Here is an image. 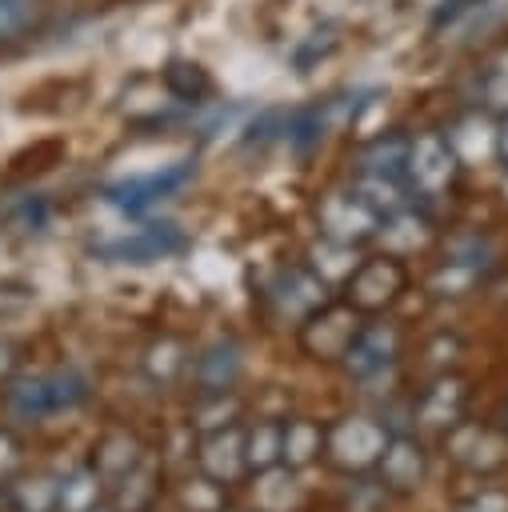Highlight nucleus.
<instances>
[{"label":"nucleus","instance_id":"nucleus-1","mask_svg":"<svg viewBox=\"0 0 508 512\" xmlns=\"http://www.w3.org/2000/svg\"><path fill=\"white\" fill-rule=\"evenodd\" d=\"M452 172H456V152H452V144H448L444 136L424 132V136L408 140V152H404V176L412 180L416 192H428V196H432V192L448 188Z\"/></svg>","mask_w":508,"mask_h":512},{"label":"nucleus","instance_id":"nucleus-2","mask_svg":"<svg viewBox=\"0 0 508 512\" xmlns=\"http://www.w3.org/2000/svg\"><path fill=\"white\" fill-rule=\"evenodd\" d=\"M320 224H324V232H328L332 240L348 244V240H360V236L372 232L376 212H372L360 196H332V200L320 208Z\"/></svg>","mask_w":508,"mask_h":512},{"label":"nucleus","instance_id":"nucleus-3","mask_svg":"<svg viewBox=\"0 0 508 512\" xmlns=\"http://www.w3.org/2000/svg\"><path fill=\"white\" fill-rule=\"evenodd\" d=\"M400 284H404V272H400L396 260H368L352 276V292H356L360 304H384L400 292Z\"/></svg>","mask_w":508,"mask_h":512},{"label":"nucleus","instance_id":"nucleus-4","mask_svg":"<svg viewBox=\"0 0 508 512\" xmlns=\"http://www.w3.org/2000/svg\"><path fill=\"white\" fill-rule=\"evenodd\" d=\"M188 172H192V164H180V168H164V172H156V176H148V180H132V184H124V188H116L112 192V200H120V204H148V200H160V196H168L172 188H180L184 180H188Z\"/></svg>","mask_w":508,"mask_h":512},{"label":"nucleus","instance_id":"nucleus-5","mask_svg":"<svg viewBox=\"0 0 508 512\" xmlns=\"http://www.w3.org/2000/svg\"><path fill=\"white\" fill-rule=\"evenodd\" d=\"M164 80H168V92L180 96V100H200V96L212 92V80L196 60H172Z\"/></svg>","mask_w":508,"mask_h":512},{"label":"nucleus","instance_id":"nucleus-6","mask_svg":"<svg viewBox=\"0 0 508 512\" xmlns=\"http://www.w3.org/2000/svg\"><path fill=\"white\" fill-rule=\"evenodd\" d=\"M36 16H40V0H0V44L32 32Z\"/></svg>","mask_w":508,"mask_h":512},{"label":"nucleus","instance_id":"nucleus-7","mask_svg":"<svg viewBox=\"0 0 508 512\" xmlns=\"http://www.w3.org/2000/svg\"><path fill=\"white\" fill-rule=\"evenodd\" d=\"M484 100L500 112H508V52H500L484 72Z\"/></svg>","mask_w":508,"mask_h":512},{"label":"nucleus","instance_id":"nucleus-8","mask_svg":"<svg viewBox=\"0 0 508 512\" xmlns=\"http://www.w3.org/2000/svg\"><path fill=\"white\" fill-rule=\"evenodd\" d=\"M484 0H444L440 8H436V20H432V28H444V24H456L460 16H468L472 8H480Z\"/></svg>","mask_w":508,"mask_h":512},{"label":"nucleus","instance_id":"nucleus-9","mask_svg":"<svg viewBox=\"0 0 508 512\" xmlns=\"http://www.w3.org/2000/svg\"><path fill=\"white\" fill-rule=\"evenodd\" d=\"M496 148H500V160H504V172H508V112H504V124L496 132Z\"/></svg>","mask_w":508,"mask_h":512}]
</instances>
